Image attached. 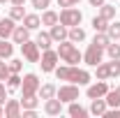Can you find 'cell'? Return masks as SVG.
<instances>
[{
    "label": "cell",
    "mask_w": 120,
    "mask_h": 118,
    "mask_svg": "<svg viewBox=\"0 0 120 118\" xmlns=\"http://www.w3.org/2000/svg\"><path fill=\"white\" fill-rule=\"evenodd\" d=\"M56 76H58L60 81L76 83V86H86V83H90V72L79 70L76 65H62V67H56Z\"/></svg>",
    "instance_id": "1"
},
{
    "label": "cell",
    "mask_w": 120,
    "mask_h": 118,
    "mask_svg": "<svg viewBox=\"0 0 120 118\" xmlns=\"http://www.w3.org/2000/svg\"><path fill=\"white\" fill-rule=\"evenodd\" d=\"M58 56H60V60H65L67 65H76V63H81V60H83L81 51L74 46V42H72V39L58 42Z\"/></svg>",
    "instance_id": "2"
},
{
    "label": "cell",
    "mask_w": 120,
    "mask_h": 118,
    "mask_svg": "<svg viewBox=\"0 0 120 118\" xmlns=\"http://www.w3.org/2000/svg\"><path fill=\"white\" fill-rule=\"evenodd\" d=\"M120 76V58H111V63H99L97 65V79H116Z\"/></svg>",
    "instance_id": "3"
},
{
    "label": "cell",
    "mask_w": 120,
    "mask_h": 118,
    "mask_svg": "<svg viewBox=\"0 0 120 118\" xmlns=\"http://www.w3.org/2000/svg\"><path fill=\"white\" fill-rule=\"evenodd\" d=\"M39 76L37 74H26L21 79V97H28V95H37L39 93Z\"/></svg>",
    "instance_id": "4"
},
{
    "label": "cell",
    "mask_w": 120,
    "mask_h": 118,
    "mask_svg": "<svg viewBox=\"0 0 120 118\" xmlns=\"http://www.w3.org/2000/svg\"><path fill=\"white\" fill-rule=\"evenodd\" d=\"M81 21H83V14H81L79 9H74V7H65V9L60 12V23L67 26V28L81 26Z\"/></svg>",
    "instance_id": "5"
},
{
    "label": "cell",
    "mask_w": 120,
    "mask_h": 118,
    "mask_svg": "<svg viewBox=\"0 0 120 118\" xmlns=\"http://www.w3.org/2000/svg\"><path fill=\"white\" fill-rule=\"evenodd\" d=\"M56 97H58L60 102L65 104H69V102H74V100H79V86L76 83H65V86H60L58 90H56Z\"/></svg>",
    "instance_id": "6"
},
{
    "label": "cell",
    "mask_w": 120,
    "mask_h": 118,
    "mask_svg": "<svg viewBox=\"0 0 120 118\" xmlns=\"http://www.w3.org/2000/svg\"><path fill=\"white\" fill-rule=\"evenodd\" d=\"M39 65H42V72H56V67H58V60H60V56H58V51H51V49H46L44 53L39 56Z\"/></svg>",
    "instance_id": "7"
},
{
    "label": "cell",
    "mask_w": 120,
    "mask_h": 118,
    "mask_svg": "<svg viewBox=\"0 0 120 118\" xmlns=\"http://www.w3.org/2000/svg\"><path fill=\"white\" fill-rule=\"evenodd\" d=\"M83 60H86V65H90V67H97L102 60H104V49L97 44H90L88 51L83 53Z\"/></svg>",
    "instance_id": "8"
},
{
    "label": "cell",
    "mask_w": 120,
    "mask_h": 118,
    "mask_svg": "<svg viewBox=\"0 0 120 118\" xmlns=\"http://www.w3.org/2000/svg\"><path fill=\"white\" fill-rule=\"evenodd\" d=\"M21 53H23V58L28 60V63H39V46L37 42H23L21 44Z\"/></svg>",
    "instance_id": "9"
},
{
    "label": "cell",
    "mask_w": 120,
    "mask_h": 118,
    "mask_svg": "<svg viewBox=\"0 0 120 118\" xmlns=\"http://www.w3.org/2000/svg\"><path fill=\"white\" fill-rule=\"evenodd\" d=\"M106 93H109V83H106L104 79H99L97 83H92V86H88V90H86L88 100H97V97H104Z\"/></svg>",
    "instance_id": "10"
},
{
    "label": "cell",
    "mask_w": 120,
    "mask_h": 118,
    "mask_svg": "<svg viewBox=\"0 0 120 118\" xmlns=\"http://www.w3.org/2000/svg\"><path fill=\"white\" fill-rule=\"evenodd\" d=\"M51 37H53V42H65L67 37H69V28L67 26H62V23H56V26H51Z\"/></svg>",
    "instance_id": "11"
},
{
    "label": "cell",
    "mask_w": 120,
    "mask_h": 118,
    "mask_svg": "<svg viewBox=\"0 0 120 118\" xmlns=\"http://www.w3.org/2000/svg\"><path fill=\"white\" fill-rule=\"evenodd\" d=\"M44 111L49 116H60L62 114V102L58 97H51V100H44Z\"/></svg>",
    "instance_id": "12"
},
{
    "label": "cell",
    "mask_w": 120,
    "mask_h": 118,
    "mask_svg": "<svg viewBox=\"0 0 120 118\" xmlns=\"http://www.w3.org/2000/svg\"><path fill=\"white\" fill-rule=\"evenodd\" d=\"M106 109H109V104H106L104 97H97V100H90V114L92 116H104L106 114Z\"/></svg>",
    "instance_id": "13"
},
{
    "label": "cell",
    "mask_w": 120,
    "mask_h": 118,
    "mask_svg": "<svg viewBox=\"0 0 120 118\" xmlns=\"http://www.w3.org/2000/svg\"><path fill=\"white\" fill-rule=\"evenodd\" d=\"M14 19L12 16H7V19H0V37L2 39H7V37H12V32H14Z\"/></svg>",
    "instance_id": "14"
},
{
    "label": "cell",
    "mask_w": 120,
    "mask_h": 118,
    "mask_svg": "<svg viewBox=\"0 0 120 118\" xmlns=\"http://www.w3.org/2000/svg\"><path fill=\"white\" fill-rule=\"evenodd\" d=\"M5 116L7 118H19L21 116V102L19 100H7V104H5Z\"/></svg>",
    "instance_id": "15"
},
{
    "label": "cell",
    "mask_w": 120,
    "mask_h": 118,
    "mask_svg": "<svg viewBox=\"0 0 120 118\" xmlns=\"http://www.w3.org/2000/svg\"><path fill=\"white\" fill-rule=\"evenodd\" d=\"M12 39H14L16 44H23V42H28L30 39V30L26 26H16L14 32H12Z\"/></svg>",
    "instance_id": "16"
},
{
    "label": "cell",
    "mask_w": 120,
    "mask_h": 118,
    "mask_svg": "<svg viewBox=\"0 0 120 118\" xmlns=\"http://www.w3.org/2000/svg\"><path fill=\"white\" fill-rule=\"evenodd\" d=\"M67 114H69L72 118H86L90 111H88V109H83L81 104H76V100H74V102H69V109H67Z\"/></svg>",
    "instance_id": "17"
},
{
    "label": "cell",
    "mask_w": 120,
    "mask_h": 118,
    "mask_svg": "<svg viewBox=\"0 0 120 118\" xmlns=\"http://www.w3.org/2000/svg\"><path fill=\"white\" fill-rule=\"evenodd\" d=\"M35 42H37V46L42 51H46V49H51V44H53V37H51V32H39Z\"/></svg>",
    "instance_id": "18"
},
{
    "label": "cell",
    "mask_w": 120,
    "mask_h": 118,
    "mask_svg": "<svg viewBox=\"0 0 120 118\" xmlns=\"http://www.w3.org/2000/svg\"><path fill=\"white\" fill-rule=\"evenodd\" d=\"M23 26H26L28 30H37L39 26H42V19H39L37 14H26L23 16Z\"/></svg>",
    "instance_id": "19"
},
{
    "label": "cell",
    "mask_w": 120,
    "mask_h": 118,
    "mask_svg": "<svg viewBox=\"0 0 120 118\" xmlns=\"http://www.w3.org/2000/svg\"><path fill=\"white\" fill-rule=\"evenodd\" d=\"M104 100H106V104H109V106H120V86H118L116 90L109 88V93L104 95Z\"/></svg>",
    "instance_id": "20"
},
{
    "label": "cell",
    "mask_w": 120,
    "mask_h": 118,
    "mask_svg": "<svg viewBox=\"0 0 120 118\" xmlns=\"http://www.w3.org/2000/svg\"><path fill=\"white\" fill-rule=\"evenodd\" d=\"M56 86L53 83H44V86H39V100H51V97H56Z\"/></svg>",
    "instance_id": "21"
},
{
    "label": "cell",
    "mask_w": 120,
    "mask_h": 118,
    "mask_svg": "<svg viewBox=\"0 0 120 118\" xmlns=\"http://www.w3.org/2000/svg\"><path fill=\"white\" fill-rule=\"evenodd\" d=\"M58 21H60V14L51 12V9H44V14H42V26H56Z\"/></svg>",
    "instance_id": "22"
},
{
    "label": "cell",
    "mask_w": 120,
    "mask_h": 118,
    "mask_svg": "<svg viewBox=\"0 0 120 118\" xmlns=\"http://www.w3.org/2000/svg\"><path fill=\"white\" fill-rule=\"evenodd\" d=\"M67 39H72V42H83V39H86V30L79 28V26L69 28V37H67Z\"/></svg>",
    "instance_id": "23"
},
{
    "label": "cell",
    "mask_w": 120,
    "mask_h": 118,
    "mask_svg": "<svg viewBox=\"0 0 120 118\" xmlns=\"http://www.w3.org/2000/svg\"><path fill=\"white\" fill-rule=\"evenodd\" d=\"M99 16H104L106 21H113V19H116V7H113V5H102V7H99Z\"/></svg>",
    "instance_id": "24"
},
{
    "label": "cell",
    "mask_w": 120,
    "mask_h": 118,
    "mask_svg": "<svg viewBox=\"0 0 120 118\" xmlns=\"http://www.w3.org/2000/svg\"><path fill=\"white\" fill-rule=\"evenodd\" d=\"M12 53H14V46L0 37V58H12Z\"/></svg>",
    "instance_id": "25"
},
{
    "label": "cell",
    "mask_w": 120,
    "mask_h": 118,
    "mask_svg": "<svg viewBox=\"0 0 120 118\" xmlns=\"http://www.w3.org/2000/svg\"><path fill=\"white\" fill-rule=\"evenodd\" d=\"M92 28H95V32H106L109 21H106L104 16H95V19H92Z\"/></svg>",
    "instance_id": "26"
},
{
    "label": "cell",
    "mask_w": 120,
    "mask_h": 118,
    "mask_svg": "<svg viewBox=\"0 0 120 118\" xmlns=\"http://www.w3.org/2000/svg\"><path fill=\"white\" fill-rule=\"evenodd\" d=\"M37 95H28V97H21V109H37Z\"/></svg>",
    "instance_id": "27"
},
{
    "label": "cell",
    "mask_w": 120,
    "mask_h": 118,
    "mask_svg": "<svg viewBox=\"0 0 120 118\" xmlns=\"http://www.w3.org/2000/svg\"><path fill=\"white\" fill-rule=\"evenodd\" d=\"M109 42H111V37H109L106 32H95L92 44H97V46H102V49H106V46H109Z\"/></svg>",
    "instance_id": "28"
},
{
    "label": "cell",
    "mask_w": 120,
    "mask_h": 118,
    "mask_svg": "<svg viewBox=\"0 0 120 118\" xmlns=\"http://www.w3.org/2000/svg\"><path fill=\"white\" fill-rule=\"evenodd\" d=\"M106 35L111 37V42H113V39H120V23H118V21L109 23V28H106Z\"/></svg>",
    "instance_id": "29"
},
{
    "label": "cell",
    "mask_w": 120,
    "mask_h": 118,
    "mask_svg": "<svg viewBox=\"0 0 120 118\" xmlns=\"http://www.w3.org/2000/svg\"><path fill=\"white\" fill-rule=\"evenodd\" d=\"M9 16H12L14 21H23V16H26L23 5H14V7H12V12H9Z\"/></svg>",
    "instance_id": "30"
},
{
    "label": "cell",
    "mask_w": 120,
    "mask_h": 118,
    "mask_svg": "<svg viewBox=\"0 0 120 118\" xmlns=\"http://www.w3.org/2000/svg\"><path fill=\"white\" fill-rule=\"evenodd\" d=\"M7 86H9V88H12V90L21 88V76L12 72V74H9V76H7Z\"/></svg>",
    "instance_id": "31"
},
{
    "label": "cell",
    "mask_w": 120,
    "mask_h": 118,
    "mask_svg": "<svg viewBox=\"0 0 120 118\" xmlns=\"http://www.w3.org/2000/svg\"><path fill=\"white\" fill-rule=\"evenodd\" d=\"M104 51L109 53V58H120V44H113V42H109V46H106Z\"/></svg>",
    "instance_id": "32"
},
{
    "label": "cell",
    "mask_w": 120,
    "mask_h": 118,
    "mask_svg": "<svg viewBox=\"0 0 120 118\" xmlns=\"http://www.w3.org/2000/svg\"><path fill=\"white\" fill-rule=\"evenodd\" d=\"M9 65L5 63V58H0V81H7V76H9Z\"/></svg>",
    "instance_id": "33"
},
{
    "label": "cell",
    "mask_w": 120,
    "mask_h": 118,
    "mask_svg": "<svg viewBox=\"0 0 120 118\" xmlns=\"http://www.w3.org/2000/svg\"><path fill=\"white\" fill-rule=\"evenodd\" d=\"M7 65H9V72L19 74V72H21V67H23V60H9Z\"/></svg>",
    "instance_id": "34"
},
{
    "label": "cell",
    "mask_w": 120,
    "mask_h": 118,
    "mask_svg": "<svg viewBox=\"0 0 120 118\" xmlns=\"http://www.w3.org/2000/svg\"><path fill=\"white\" fill-rule=\"evenodd\" d=\"M49 2H51V0H32V7H35V9H46Z\"/></svg>",
    "instance_id": "35"
},
{
    "label": "cell",
    "mask_w": 120,
    "mask_h": 118,
    "mask_svg": "<svg viewBox=\"0 0 120 118\" xmlns=\"http://www.w3.org/2000/svg\"><path fill=\"white\" fill-rule=\"evenodd\" d=\"M21 116L23 118H37V109H23Z\"/></svg>",
    "instance_id": "36"
},
{
    "label": "cell",
    "mask_w": 120,
    "mask_h": 118,
    "mask_svg": "<svg viewBox=\"0 0 120 118\" xmlns=\"http://www.w3.org/2000/svg\"><path fill=\"white\" fill-rule=\"evenodd\" d=\"M81 0H58L60 7H74V5H79Z\"/></svg>",
    "instance_id": "37"
},
{
    "label": "cell",
    "mask_w": 120,
    "mask_h": 118,
    "mask_svg": "<svg viewBox=\"0 0 120 118\" xmlns=\"http://www.w3.org/2000/svg\"><path fill=\"white\" fill-rule=\"evenodd\" d=\"M7 102V93H5V83L0 81V104H5Z\"/></svg>",
    "instance_id": "38"
},
{
    "label": "cell",
    "mask_w": 120,
    "mask_h": 118,
    "mask_svg": "<svg viewBox=\"0 0 120 118\" xmlns=\"http://www.w3.org/2000/svg\"><path fill=\"white\" fill-rule=\"evenodd\" d=\"M90 5H92V7H102V5H104L106 0H88Z\"/></svg>",
    "instance_id": "39"
},
{
    "label": "cell",
    "mask_w": 120,
    "mask_h": 118,
    "mask_svg": "<svg viewBox=\"0 0 120 118\" xmlns=\"http://www.w3.org/2000/svg\"><path fill=\"white\" fill-rule=\"evenodd\" d=\"M12 5H26V0H12Z\"/></svg>",
    "instance_id": "40"
},
{
    "label": "cell",
    "mask_w": 120,
    "mask_h": 118,
    "mask_svg": "<svg viewBox=\"0 0 120 118\" xmlns=\"http://www.w3.org/2000/svg\"><path fill=\"white\" fill-rule=\"evenodd\" d=\"M0 116H5V109H2V104H0Z\"/></svg>",
    "instance_id": "41"
},
{
    "label": "cell",
    "mask_w": 120,
    "mask_h": 118,
    "mask_svg": "<svg viewBox=\"0 0 120 118\" xmlns=\"http://www.w3.org/2000/svg\"><path fill=\"white\" fill-rule=\"evenodd\" d=\"M2 2H7V0H0V5H2Z\"/></svg>",
    "instance_id": "42"
}]
</instances>
